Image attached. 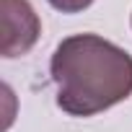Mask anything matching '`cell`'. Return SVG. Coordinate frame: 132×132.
Masks as SVG:
<instances>
[{
    "label": "cell",
    "instance_id": "cell-1",
    "mask_svg": "<svg viewBox=\"0 0 132 132\" xmlns=\"http://www.w3.org/2000/svg\"><path fill=\"white\" fill-rule=\"evenodd\" d=\"M49 75L65 114L93 117L132 96V54L98 34H73L54 47Z\"/></svg>",
    "mask_w": 132,
    "mask_h": 132
},
{
    "label": "cell",
    "instance_id": "cell-2",
    "mask_svg": "<svg viewBox=\"0 0 132 132\" xmlns=\"http://www.w3.org/2000/svg\"><path fill=\"white\" fill-rule=\"evenodd\" d=\"M0 21H3V52L5 60L29 54L42 36L39 13L29 0H0Z\"/></svg>",
    "mask_w": 132,
    "mask_h": 132
},
{
    "label": "cell",
    "instance_id": "cell-3",
    "mask_svg": "<svg viewBox=\"0 0 132 132\" xmlns=\"http://www.w3.org/2000/svg\"><path fill=\"white\" fill-rule=\"evenodd\" d=\"M47 3L60 11V13H83L86 8H91L96 0H47Z\"/></svg>",
    "mask_w": 132,
    "mask_h": 132
},
{
    "label": "cell",
    "instance_id": "cell-4",
    "mask_svg": "<svg viewBox=\"0 0 132 132\" xmlns=\"http://www.w3.org/2000/svg\"><path fill=\"white\" fill-rule=\"evenodd\" d=\"M129 23H132V18H129Z\"/></svg>",
    "mask_w": 132,
    "mask_h": 132
}]
</instances>
